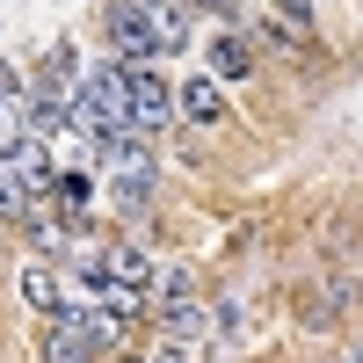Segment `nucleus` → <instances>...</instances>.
I'll return each instance as SVG.
<instances>
[{
	"instance_id": "obj_18",
	"label": "nucleus",
	"mask_w": 363,
	"mask_h": 363,
	"mask_svg": "<svg viewBox=\"0 0 363 363\" xmlns=\"http://www.w3.org/2000/svg\"><path fill=\"white\" fill-rule=\"evenodd\" d=\"M342 363H349V356H342Z\"/></svg>"
},
{
	"instance_id": "obj_9",
	"label": "nucleus",
	"mask_w": 363,
	"mask_h": 363,
	"mask_svg": "<svg viewBox=\"0 0 363 363\" xmlns=\"http://www.w3.org/2000/svg\"><path fill=\"white\" fill-rule=\"evenodd\" d=\"M44 196H51V211H58V218L73 225V218H87V211H95V182H87L80 167H66V174H58Z\"/></svg>"
},
{
	"instance_id": "obj_3",
	"label": "nucleus",
	"mask_w": 363,
	"mask_h": 363,
	"mask_svg": "<svg viewBox=\"0 0 363 363\" xmlns=\"http://www.w3.org/2000/svg\"><path fill=\"white\" fill-rule=\"evenodd\" d=\"M109 44H116V66H145V58H160L153 22H145L138 0H116V8H109Z\"/></svg>"
},
{
	"instance_id": "obj_17",
	"label": "nucleus",
	"mask_w": 363,
	"mask_h": 363,
	"mask_svg": "<svg viewBox=\"0 0 363 363\" xmlns=\"http://www.w3.org/2000/svg\"><path fill=\"white\" fill-rule=\"evenodd\" d=\"M349 363H363V349H356V356H349Z\"/></svg>"
},
{
	"instance_id": "obj_6",
	"label": "nucleus",
	"mask_w": 363,
	"mask_h": 363,
	"mask_svg": "<svg viewBox=\"0 0 363 363\" xmlns=\"http://www.w3.org/2000/svg\"><path fill=\"white\" fill-rule=\"evenodd\" d=\"M22 298H29V306H37V313H51V320H66V327H80V298H66V291H58V277H51V269H22Z\"/></svg>"
},
{
	"instance_id": "obj_13",
	"label": "nucleus",
	"mask_w": 363,
	"mask_h": 363,
	"mask_svg": "<svg viewBox=\"0 0 363 363\" xmlns=\"http://www.w3.org/2000/svg\"><path fill=\"white\" fill-rule=\"evenodd\" d=\"M167 335L182 342V335H203V306H182V313H167Z\"/></svg>"
},
{
	"instance_id": "obj_11",
	"label": "nucleus",
	"mask_w": 363,
	"mask_h": 363,
	"mask_svg": "<svg viewBox=\"0 0 363 363\" xmlns=\"http://www.w3.org/2000/svg\"><path fill=\"white\" fill-rule=\"evenodd\" d=\"M102 269H109L116 284H131V291H145V284H153V262H145L138 247H109V255H102Z\"/></svg>"
},
{
	"instance_id": "obj_7",
	"label": "nucleus",
	"mask_w": 363,
	"mask_h": 363,
	"mask_svg": "<svg viewBox=\"0 0 363 363\" xmlns=\"http://www.w3.org/2000/svg\"><path fill=\"white\" fill-rule=\"evenodd\" d=\"M247 73H255V44H247V37H233V29H225V37L211 44V80H218V87H240Z\"/></svg>"
},
{
	"instance_id": "obj_1",
	"label": "nucleus",
	"mask_w": 363,
	"mask_h": 363,
	"mask_svg": "<svg viewBox=\"0 0 363 363\" xmlns=\"http://www.w3.org/2000/svg\"><path fill=\"white\" fill-rule=\"evenodd\" d=\"M109 203L124 211V218L153 203V160H145L131 138H124V145H109Z\"/></svg>"
},
{
	"instance_id": "obj_2",
	"label": "nucleus",
	"mask_w": 363,
	"mask_h": 363,
	"mask_svg": "<svg viewBox=\"0 0 363 363\" xmlns=\"http://www.w3.org/2000/svg\"><path fill=\"white\" fill-rule=\"evenodd\" d=\"M124 102H131L138 138H153V131H167V116H174V87L160 73H145V66H124Z\"/></svg>"
},
{
	"instance_id": "obj_16",
	"label": "nucleus",
	"mask_w": 363,
	"mask_h": 363,
	"mask_svg": "<svg viewBox=\"0 0 363 363\" xmlns=\"http://www.w3.org/2000/svg\"><path fill=\"white\" fill-rule=\"evenodd\" d=\"M153 363H182V356H174V349H160V356H153Z\"/></svg>"
},
{
	"instance_id": "obj_10",
	"label": "nucleus",
	"mask_w": 363,
	"mask_h": 363,
	"mask_svg": "<svg viewBox=\"0 0 363 363\" xmlns=\"http://www.w3.org/2000/svg\"><path fill=\"white\" fill-rule=\"evenodd\" d=\"M29 196H37V189H29V182H22V167L0 153V218H29Z\"/></svg>"
},
{
	"instance_id": "obj_4",
	"label": "nucleus",
	"mask_w": 363,
	"mask_h": 363,
	"mask_svg": "<svg viewBox=\"0 0 363 363\" xmlns=\"http://www.w3.org/2000/svg\"><path fill=\"white\" fill-rule=\"evenodd\" d=\"M138 8H145V22H153L160 58L167 51H189V37H196V8H189V0H138Z\"/></svg>"
},
{
	"instance_id": "obj_5",
	"label": "nucleus",
	"mask_w": 363,
	"mask_h": 363,
	"mask_svg": "<svg viewBox=\"0 0 363 363\" xmlns=\"http://www.w3.org/2000/svg\"><path fill=\"white\" fill-rule=\"evenodd\" d=\"M174 109L189 116V124H218V116H225V87L211 73H182L174 80Z\"/></svg>"
},
{
	"instance_id": "obj_12",
	"label": "nucleus",
	"mask_w": 363,
	"mask_h": 363,
	"mask_svg": "<svg viewBox=\"0 0 363 363\" xmlns=\"http://www.w3.org/2000/svg\"><path fill=\"white\" fill-rule=\"evenodd\" d=\"M153 284H160V306H167V313H182V306H196V284H189V269H160Z\"/></svg>"
},
{
	"instance_id": "obj_15",
	"label": "nucleus",
	"mask_w": 363,
	"mask_h": 363,
	"mask_svg": "<svg viewBox=\"0 0 363 363\" xmlns=\"http://www.w3.org/2000/svg\"><path fill=\"white\" fill-rule=\"evenodd\" d=\"M22 95H29V87H22V80H15V73H8V66H0V109H15V102H22Z\"/></svg>"
},
{
	"instance_id": "obj_14",
	"label": "nucleus",
	"mask_w": 363,
	"mask_h": 363,
	"mask_svg": "<svg viewBox=\"0 0 363 363\" xmlns=\"http://www.w3.org/2000/svg\"><path fill=\"white\" fill-rule=\"evenodd\" d=\"M196 15H218V22H240V0H189Z\"/></svg>"
},
{
	"instance_id": "obj_8",
	"label": "nucleus",
	"mask_w": 363,
	"mask_h": 363,
	"mask_svg": "<svg viewBox=\"0 0 363 363\" xmlns=\"http://www.w3.org/2000/svg\"><path fill=\"white\" fill-rule=\"evenodd\" d=\"M102 342L87 335V327H66V320H51V335H44V363H95Z\"/></svg>"
}]
</instances>
